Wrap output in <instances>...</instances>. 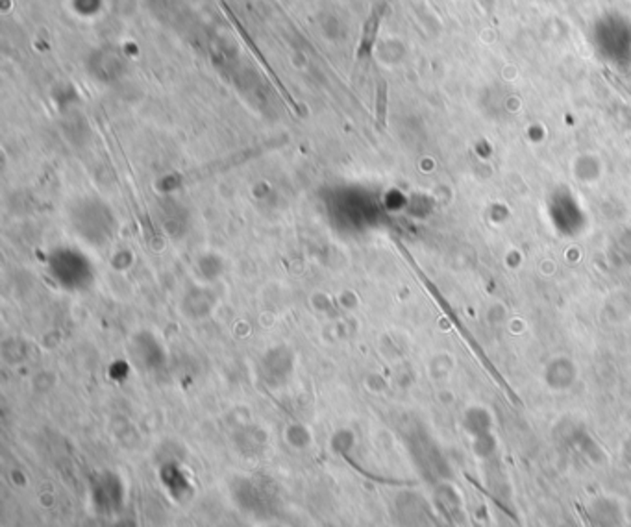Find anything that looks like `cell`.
I'll use <instances>...</instances> for the list:
<instances>
[{"label":"cell","mask_w":631,"mask_h":527,"mask_svg":"<svg viewBox=\"0 0 631 527\" xmlns=\"http://www.w3.org/2000/svg\"><path fill=\"white\" fill-rule=\"evenodd\" d=\"M220 8H222V12H225V14H227L228 21H230V23H232V26H234V28L237 30V33L241 35V40H243V42L246 43V47H248V49H250V51L254 52L255 60H257L259 63H262V67H264V69L267 70V74H269V77H271V80H273V82L276 84V88H278V91L282 93V97H283V98H285V100H287V102H289V104H291V106H292V107L296 109V102H294V100L291 98L289 91H287V89L283 88V84H282V82L278 80V77H276V74H274V70L271 69L269 61H267V60H265V56L262 54V51H259V49H257V45H255V43L252 42V37H250V35H248V32H246L245 28H243V24L239 23V19L236 17V14H234V12L230 10V6H228V5L225 3V0H220Z\"/></svg>","instance_id":"cell-1"},{"label":"cell","mask_w":631,"mask_h":527,"mask_svg":"<svg viewBox=\"0 0 631 527\" xmlns=\"http://www.w3.org/2000/svg\"><path fill=\"white\" fill-rule=\"evenodd\" d=\"M385 6L387 5H378L373 8V12H370L368 19L365 21L363 24V35H361V43H359V49H357V58L363 60L365 56L370 54V51H373L375 47V42H376V33H378V28L382 24V19H384V14H385Z\"/></svg>","instance_id":"cell-2"},{"label":"cell","mask_w":631,"mask_h":527,"mask_svg":"<svg viewBox=\"0 0 631 527\" xmlns=\"http://www.w3.org/2000/svg\"><path fill=\"white\" fill-rule=\"evenodd\" d=\"M385 84H380V91H378V121L384 125L385 123Z\"/></svg>","instance_id":"cell-3"}]
</instances>
